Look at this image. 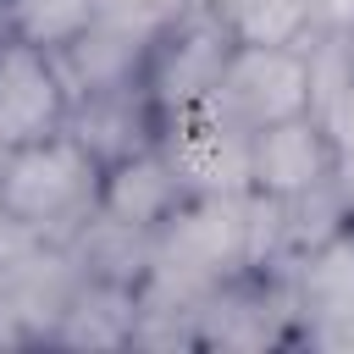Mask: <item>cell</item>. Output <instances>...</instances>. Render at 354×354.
Returning a JSON list of instances; mask_svg holds the SVG:
<instances>
[{"label":"cell","mask_w":354,"mask_h":354,"mask_svg":"<svg viewBox=\"0 0 354 354\" xmlns=\"http://www.w3.org/2000/svg\"><path fill=\"white\" fill-rule=\"evenodd\" d=\"M260 260V199L254 194H188L149 232V282L183 293H221L243 266Z\"/></svg>","instance_id":"cell-1"},{"label":"cell","mask_w":354,"mask_h":354,"mask_svg":"<svg viewBox=\"0 0 354 354\" xmlns=\"http://www.w3.org/2000/svg\"><path fill=\"white\" fill-rule=\"evenodd\" d=\"M100 177L105 160L72 127L17 144L0 166V216L28 227L44 243L72 249L77 232L100 216Z\"/></svg>","instance_id":"cell-2"},{"label":"cell","mask_w":354,"mask_h":354,"mask_svg":"<svg viewBox=\"0 0 354 354\" xmlns=\"http://www.w3.org/2000/svg\"><path fill=\"white\" fill-rule=\"evenodd\" d=\"M155 144L166 149L188 194H249V127L216 94L160 111Z\"/></svg>","instance_id":"cell-3"},{"label":"cell","mask_w":354,"mask_h":354,"mask_svg":"<svg viewBox=\"0 0 354 354\" xmlns=\"http://www.w3.org/2000/svg\"><path fill=\"white\" fill-rule=\"evenodd\" d=\"M216 100L254 133L315 111V50L310 44H232Z\"/></svg>","instance_id":"cell-4"},{"label":"cell","mask_w":354,"mask_h":354,"mask_svg":"<svg viewBox=\"0 0 354 354\" xmlns=\"http://www.w3.org/2000/svg\"><path fill=\"white\" fill-rule=\"evenodd\" d=\"M232 33L210 6H188L155 44L144 61V88L155 100V111H177L194 100H210L221 83V66L232 55Z\"/></svg>","instance_id":"cell-5"},{"label":"cell","mask_w":354,"mask_h":354,"mask_svg":"<svg viewBox=\"0 0 354 354\" xmlns=\"http://www.w3.org/2000/svg\"><path fill=\"white\" fill-rule=\"evenodd\" d=\"M332 177H337V149L315 111L249 133V194L293 205V199H310L315 188H326Z\"/></svg>","instance_id":"cell-6"},{"label":"cell","mask_w":354,"mask_h":354,"mask_svg":"<svg viewBox=\"0 0 354 354\" xmlns=\"http://www.w3.org/2000/svg\"><path fill=\"white\" fill-rule=\"evenodd\" d=\"M66 116H72V94L55 66V50L6 33L0 39V138L17 149L61 133Z\"/></svg>","instance_id":"cell-7"},{"label":"cell","mask_w":354,"mask_h":354,"mask_svg":"<svg viewBox=\"0 0 354 354\" xmlns=\"http://www.w3.org/2000/svg\"><path fill=\"white\" fill-rule=\"evenodd\" d=\"M183 199H188V188L160 144H138V149L105 160V177H100V216L105 221L149 238Z\"/></svg>","instance_id":"cell-8"},{"label":"cell","mask_w":354,"mask_h":354,"mask_svg":"<svg viewBox=\"0 0 354 354\" xmlns=\"http://www.w3.org/2000/svg\"><path fill=\"white\" fill-rule=\"evenodd\" d=\"M299 310L354 332V221L321 232L299 260Z\"/></svg>","instance_id":"cell-9"},{"label":"cell","mask_w":354,"mask_h":354,"mask_svg":"<svg viewBox=\"0 0 354 354\" xmlns=\"http://www.w3.org/2000/svg\"><path fill=\"white\" fill-rule=\"evenodd\" d=\"M210 11L238 44H310L321 0H216Z\"/></svg>","instance_id":"cell-10"},{"label":"cell","mask_w":354,"mask_h":354,"mask_svg":"<svg viewBox=\"0 0 354 354\" xmlns=\"http://www.w3.org/2000/svg\"><path fill=\"white\" fill-rule=\"evenodd\" d=\"M0 17H6V33L61 50L94 22V0H0Z\"/></svg>","instance_id":"cell-11"},{"label":"cell","mask_w":354,"mask_h":354,"mask_svg":"<svg viewBox=\"0 0 354 354\" xmlns=\"http://www.w3.org/2000/svg\"><path fill=\"white\" fill-rule=\"evenodd\" d=\"M188 6L194 0H94V22H105V28H116L138 44H155Z\"/></svg>","instance_id":"cell-12"},{"label":"cell","mask_w":354,"mask_h":354,"mask_svg":"<svg viewBox=\"0 0 354 354\" xmlns=\"http://www.w3.org/2000/svg\"><path fill=\"white\" fill-rule=\"evenodd\" d=\"M315 116H321V127H326V138H332V149H337V166H348V160H354V66H348L337 83L321 88Z\"/></svg>","instance_id":"cell-13"},{"label":"cell","mask_w":354,"mask_h":354,"mask_svg":"<svg viewBox=\"0 0 354 354\" xmlns=\"http://www.w3.org/2000/svg\"><path fill=\"white\" fill-rule=\"evenodd\" d=\"M6 155H11V144H6V138H0V166H6Z\"/></svg>","instance_id":"cell-14"},{"label":"cell","mask_w":354,"mask_h":354,"mask_svg":"<svg viewBox=\"0 0 354 354\" xmlns=\"http://www.w3.org/2000/svg\"><path fill=\"white\" fill-rule=\"evenodd\" d=\"M194 6H216V0H194Z\"/></svg>","instance_id":"cell-15"},{"label":"cell","mask_w":354,"mask_h":354,"mask_svg":"<svg viewBox=\"0 0 354 354\" xmlns=\"http://www.w3.org/2000/svg\"><path fill=\"white\" fill-rule=\"evenodd\" d=\"M0 39H6V17H0Z\"/></svg>","instance_id":"cell-16"}]
</instances>
